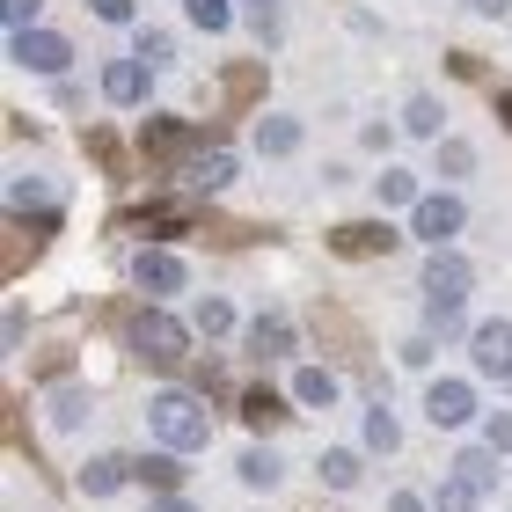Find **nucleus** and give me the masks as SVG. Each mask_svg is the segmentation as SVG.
Masks as SVG:
<instances>
[{"label":"nucleus","instance_id":"nucleus-18","mask_svg":"<svg viewBox=\"0 0 512 512\" xmlns=\"http://www.w3.org/2000/svg\"><path fill=\"white\" fill-rule=\"evenodd\" d=\"M242 483H249V491H278V483H286V454L249 447V454H242Z\"/></svg>","mask_w":512,"mask_h":512},{"label":"nucleus","instance_id":"nucleus-25","mask_svg":"<svg viewBox=\"0 0 512 512\" xmlns=\"http://www.w3.org/2000/svg\"><path fill=\"white\" fill-rule=\"evenodd\" d=\"M395 447H403V425L388 410H366V454H395Z\"/></svg>","mask_w":512,"mask_h":512},{"label":"nucleus","instance_id":"nucleus-24","mask_svg":"<svg viewBox=\"0 0 512 512\" xmlns=\"http://www.w3.org/2000/svg\"><path fill=\"white\" fill-rule=\"evenodd\" d=\"M256 147H264V154H293L300 147V118H264V125H256Z\"/></svg>","mask_w":512,"mask_h":512},{"label":"nucleus","instance_id":"nucleus-36","mask_svg":"<svg viewBox=\"0 0 512 512\" xmlns=\"http://www.w3.org/2000/svg\"><path fill=\"white\" fill-rule=\"evenodd\" d=\"M439 512H476V491L469 483H447V491H439Z\"/></svg>","mask_w":512,"mask_h":512},{"label":"nucleus","instance_id":"nucleus-31","mask_svg":"<svg viewBox=\"0 0 512 512\" xmlns=\"http://www.w3.org/2000/svg\"><path fill=\"white\" fill-rule=\"evenodd\" d=\"M483 447L512 454V410H491V417H483Z\"/></svg>","mask_w":512,"mask_h":512},{"label":"nucleus","instance_id":"nucleus-10","mask_svg":"<svg viewBox=\"0 0 512 512\" xmlns=\"http://www.w3.org/2000/svg\"><path fill=\"white\" fill-rule=\"evenodd\" d=\"M103 96L110 103H147L154 96V66L147 59H110L103 66Z\"/></svg>","mask_w":512,"mask_h":512},{"label":"nucleus","instance_id":"nucleus-1","mask_svg":"<svg viewBox=\"0 0 512 512\" xmlns=\"http://www.w3.org/2000/svg\"><path fill=\"white\" fill-rule=\"evenodd\" d=\"M147 432H154V447H169V454H183V461L213 439L205 403H198V395H183V388H161L154 403H147Z\"/></svg>","mask_w":512,"mask_h":512},{"label":"nucleus","instance_id":"nucleus-22","mask_svg":"<svg viewBox=\"0 0 512 512\" xmlns=\"http://www.w3.org/2000/svg\"><path fill=\"white\" fill-rule=\"evenodd\" d=\"M293 395H300L308 410L337 403V374H330V366H300V374H293Z\"/></svg>","mask_w":512,"mask_h":512},{"label":"nucleus","instance_id":"nucleus-20","mask_svg":"<svg viewBox=\"0 0 512 512\" xmlns=\"http://www.w3.org/2000/svg\"><path fill=\"white\" fill-rule=\"evenodd\" d=\"M439 125H447L439 96H410V103H403V132H410V139H439Z\"/></svg>","mask_w":512,"mask_h":512},{"label":"nucleus","instance_id":"nucleus-32","mask_svg":"<svg viewBox=\"0 0 512 512\" xmlns=\"http://www.w3.org/2000/svg\"><path fill=\"white\" fill-rule=\"evenodd\" d=\"M242 417H249V425H271V417H278V395H271V388L242 395Z\"/></svg>","mask_w":512,"mask_h":512},{"label":"nucleus","instance_id":"nucleus-12","mask_svg":"<svg viewBox=\"0 0 512 512\" xmlns=\"http://www.w3.org/2000/svg\"><path fill=\"white\" fill-rule=\"evenodd\" d=\"M191 330H198V337H213V344H227V337H235V330H242V315H235V300H227V293H205V300H198V308H191Z\"/></svg>","mask_w":512,"mask_h":512},{"label":"nucleus","instance_id":"nucleus-38","mask_svg":"<svg viewBox=\"0 0 512 512\" xmlns=\"http://www.w3.org/2000/svg\"><path fill=\"white\" fill-rule=\"evenodd\" d=\"M388 512H425V498H410V491H395V498H388Z\"/></svg>","mask_w":512,"mask_h":512},{"label":"nucleus","instance_id":"nucleus-29","mask_svg":"<svg viewBox=\"0 0 512 512\" xmlns=\"http://www.w3.org/2000/svg\"><path fill=\"white\" fill-rule=\"evenodd\" d=\"M249 8V30H256V44H278V0H242Z\"/></svg>","mask_w":512,"mask_h":512},{"label":"nucleus","instance_id":"nucleus-14","mask_svg":"<svg viewBox=\"0 0 512 512\" xmlns=\"http://www.w3.org/2000/svg\"><path fill=\"white\" fill-rule=\"evenodd\" d=\"M88 410H96V395H88V388H52V395H44V417H52V432L88 425Z\"/></svg>","mask_w":512,"mask_h":512},{"label":"nucleus","instance_id":"nucleus-9","mask_svg":"<svg viewBox=\"0 0 512 512\" xmlns=\"http://www.w3.org/2000/svg\"><path fill=\"white\" fill-rule=\"evenodd\" d=\"M235 176H242V161L227 147H198L191 161H183V191H227Z\"/></svg>","mask_w":512,"mask_h":512},{"label":"nucleus","instance_id":"nucleus-7","mask_svg":"<svg viewBox=\"0 0 512 512\" xmlns=\"http://www.w3.org/2000/svg\"><path fill=\"white\" fill-rule=\"evenodd\" d=\"M410 227H417V242H432V249H447L454 235H461V198H417L410 205Z\"/></svg>","mask_w":512,"mask_h":512},{"label":"nucleus","instance_id":"nucleus-34","mask_svg":"<svg viewBox=\"0 0 512 512\" xmlns=\"http://www.w3.org/2000/svg\"><path fill=\"white\" fill-rule=\"evenodd\" d=\"M0 15H8V30H37V0H0Z\"/></svg>","mask_w":512,"mask_h":512},{"label":"nucleus","instance_id":"nucleus-19","mask_svg":"<svg viewBox=\"0 0 512 512\" xmlns=\"http://www.w3.org/2000/svg\"><path fill=\"white\" fill-rule=\"evenodd\" d=\"M330 249L337 256H381V249H395V235H388V227H337Z\"/></svg>","mask_w":512,"mask_h":512},{"label":"nucleus","instance_id":"nucleus-26","mask_svg":"<svg viewBox=\"0 0 512 512\" xmlns=\"http://www.w3.org/2000/svg\"><path fill=\"white\" fill-rule=\"evenodd\" d=\"M183 15H191L198 30H227V22H235V0H183Z\"/></svg>","mask_w":512,"mask_h":512},{"label":"nucleus","instance_id":"nucleus-40","mask_svg":"<svg viewBox=\"0 0 512 512\" xmlns=\"http://www.w3.org/2000/svg\"><path fill=\"white\" fill-rule=\"evenodd\" d=\"M505 125H512V96H505Z\"/></svg>","mask_w":512,"mask_h":512},{"label":"nucleus","instance_id":"nucleus-8","mask_svg":"<svg viewBox=\"0 0 512 512\" xmlns=\"http://www.w3.org/2000/svg\"><path fill=\"white\" fill-rule=\"evenodd\" d=\"M132 278H139V293L176 300L183 293V256H169V249H132Z\"/></svg>","mask_w":512,"mask_h":512},{"label":"nucleus","instance_id":"nucleus-33","mask_svg":"<svg viewBox=\"0 0 512 512\" xmlns=\"http://www.w3.org/2000/svg\"><path fill=\"white\" fill-rule=\"evenodd\" d=\"M425 337H461V308H425Z\"/></svg>","mask_w":512,"mask_h":512},{"label":"nucleus","instance_id":"nucleus-23","mask_svg":"<svg viewBox=\"0 0 512 512\" xmlns=\"http://www.w3.org/2000/svg\"><path fill=\"white\" fill-rule=\"evenodd\" d=\"M132 469H139V476H147V483H154V491H183V454H169V447H161L154 461H132Z\"/></svg>","mask_w":512,"mask_h":512},{"label":"nucleus","instance_id":"nucleus-6","mask_svg":"<svg viewBox=\"0 0 512 512\" xmlns=\"http://www.w3.org/2000/svg\"><path fill=\"white\" fill-rule=\"evenodd\" d=\"M469 359H476V374L512 381V322H476L469 330Z\"/></svg>","mask_w":512,"mask_h":512},{"label":"nucleus","instance_id":"nucleus-15","mask_svg":"<svg viewBox=\"0 0 512 512\" xmlns=\"http://www.w3.org/2000/svg\"><path fill=\"white\" fill-rule=\"evenodd\" d=\"M293 344H300V330H293L286 315H264V322L249 330V352H256V359H293Z\"/></svg>","mask_w":512,"mask_h":512},{"label":"nucleus","instance_id":"nucleus-39","mask_svg":"<svg viewBox=\"0 0 512 512\" xmlns=\"http://www.w3.org/2000/svg\"><path fill=\"white\" fill-rule=\"evenodd\" d=\"M469 8H505V0H469Z\"/></svg>","mask_w":512,"mask_h":512},{"label":"nucleus","instance_id":"nucleus-28","mask_svg":"<svg viewBox=\"0 0 512 512\" xmlns=\"http://www.w3.org/2000/svg\"><path fill=\"white\" fill-rule=\"evenodd\" d=\"M139 59H147L154 74H169V66H176V44L161 37V30H139Z\"/></svg>","mask_w":512,"mask_h":512},{"label":"nucleus","instance_id":"nucleus-17","mask_svg":"<svg viewBox=\"0 0 512 512\" xmlns=\"http://www.w3.org/2000/svg\"><path fill=\"white\" fill-rule=\"evenodd\" d=\"M125 476H139V469H132L125 454H96V461H88V469H81V491H96V498H110V491H118Z\"/></svg>","mask_w":512,"mask_h":512},{"label":"nucleus","instance_id":"nucleus-16","mask_svg":"<svg viewBox=\"0 0 512 512\" xmlns=\"http://www.w3.org/2000/svg\"><path fill=\"white\" fill-rule=\"evenodd\" d=\"M139 147H147L154 161H169V154L191 147V125H183V118H147V125H139Z\"/></svg>","mask_w":512,"mask_h":512},{"label":"nucleus","instance_id":"nucleus-37","mask_svg":"<svg viewBox=\"0 0 512 512\" xmlns=\"http://www.w3.org/2000/svg\"><path fill=\"white\" fill-rule=\"evenodd\" d=\"M154 512H198V505H191V498H176V491H161V498H154Z\"/></svg>","mask_w":512,"mask_h":512},{"label":"nucleus","instance_id":"nucleus-5","mask_svg":"<svg viewBox=\"0 0 512 512\" xmlns=\"http://www.w3.org/2000/svg\"><path fill=\"white\" fill-rule=\"evenodd\" d=\"M461 300H469V264L454 249L425 256V308H461Z\"/></svg>","mask_w":512,"mask_h":512},{"label":"nucleus","instance_id":"nucleus-35","mask_svg":"<svg viewBox=\"0 0 512 512\" xmlns=\"http://www.w3.org/2000/svg\"><path fill=\"white\" fill-rule=\"evenodd\" d=\"M103 22H139V0H88Z\"/></svg>","mask_w":512,"mask_h":512},{"label":"nucleus","instance_id":"nucleus-30","mask_svg":"<svg viewBox=\"0 0 512 512\" xmlns=\"http://www.w3.org/2000/svg\"><path fill=\"white\" fill-rule=\"evenodd\" d=\"M439 169H447V176L461 183V176L476 169V147H461V139H439Z\"/></svg>","mask_w":512,"mask_h":512},{"label":"nucleus","instance_id":"nucleus-2","mask_svg":"<svg viewBox=\"0 0 512 512\" xmlns=\"http://www.w3.org/2000/svg\"><path fill=\"white\" fill-rule=\"evenodd\" d=\"M125 344L139 359H154V366H176L183 352H191V330H183L169 308H132L125 315Z\"/></svg>","mask_w":512,"mask_h":512},{"label":"nucleus","instance_id":"nucleus-3","mask_svg":"<svg viewBox=\"0 0 512 512\" xmlns=\"http://www.w3.org/2000/svg\"><path fill=\"white\" fill-rule=\"evenodd\" d=\"M8 52H15V66H30V74H44V81H59L66 66H74V44H66L59 30H15Z\"/></svg>","mask_w":512,"mask_h":512},{"label":"nucleus","instance_id":"nucleus-13","mask_svg":"<svg viewBox=\"0 0 512 512\" xmlns=\"http://www.w3.org/2000/svg\"><path fill=\"white\" fill-rule=\"evenodd\" d=\"M454 483H469V491H498V447H461L454 454Z\"/></svg>","mask_w":512,"mask_h":512},{"label":"nucleus","instance_id":"nucleus-21","mask_svg":"<svg viewBox=\"0 0 512 512\" xmlns=\"http://www.w3.org/2000/svg\"><path fill=\"white\" fill-rule=\"evenodd\" d=\"M359 469H366V461H359L352 447H330V454L315 461V476L330 483V491H352V483H359Z\"/></svg>","mask_w":512,"mask_h":512},{"label":"nucleus","instance_id":"nucleus-11","mask_svg":"<svg viewBox=\"0 0 512 512\" xmlns=\"http://www.w3.org/2000/svg\"><path fill=\"white\" fill-rule=\"evenodd\" d=\"M8 205L22 220H59V183H44V176H15L8 183Z\"/></svg>","mask_w":512,"mask_h":512},{"label":"nucleus","instance_id":"nucleus-27","mask_svg":"<svg viewBox=\"0 0 512 512\" xmlns=\"http://www.w3.org/2000/svg\"><path fill=\"white\" fill-rule=\"evenodd\" d=\"M417 198H425V191H417L410 169H388V176H381V205H417Z\"/></svg>","mask_w":512,"mask_h":512},{"label":"nucleus","instance_id":"nucleus-4","mask_svg":"<svg viewBox=\"0 0 512 512\" xmlns=\"http://www.w3.org/2000/svg\"><path fill=\"white\" fill-rule=\"evenodd\" d=\"M425 417H432L439 432L476 425V417H483V410H476V388H469V381H432V388H425Z\"/></svg>","mask_w":512,"mask_h":512}]
</instances>
